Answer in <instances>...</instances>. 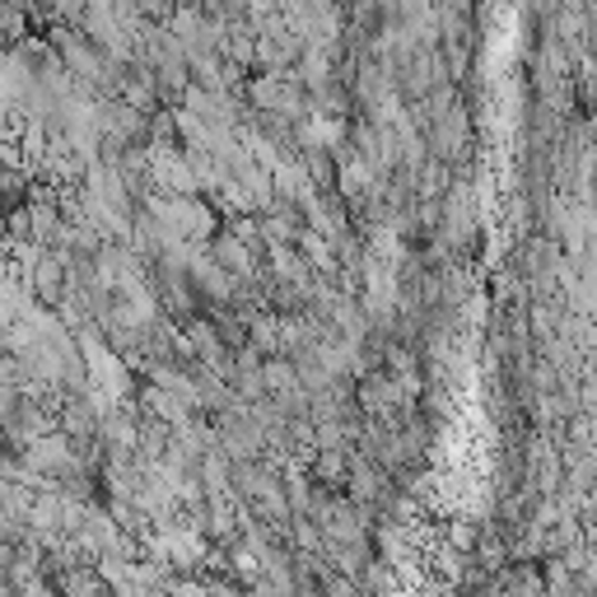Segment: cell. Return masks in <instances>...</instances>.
I'll return each instance as SVG.
<instances>
[{"instance_id": "1", "label": "cell", "mask_w": 597, "mask_h": 597, "mask_svg": "<svg viewBox=\"0 0 597 597\" xmlns=\"http://www.w3.org/2000/svg\"><path fill=\"white\" fill-rule=\"evenodd\" d=\"M65 280H71V271H65V253L56 248H42L38 261H33V271H29V290L38 303H48L56 308L65 299Z\"/></svg>"}, {"instance_id": "2", "label": "cell", "mask_w": 597, "mask_h": 597, "mask_svg": "<svg viewBox=\"0 0 597 597\" xmlns=\"http://www.w3.org/2000/svg\"><path fill=\"white\" fill-rule=\"evenodd\" d=\"M29 183L33 173L19 168V164H0V210H14L29 202Z\"/></svg>"}, {"instance_id": "3", "label": "cell", "mask_w": 597, "mask_h": 597, "mask_svg": "<svg viewBox=\"0 0 597 597\" xmlns=\"http://www.w3.org/2000/svg\"><path fill=\"white\" fill-rule=\"evenodd\" d=\"M61 430L71 434V439H75V434H80V439L90 434V430H94V415H90V406L75 402V397H65V406H61Z\"/></svg>"}, {"instance_id": "4", "label": "cell", "mask_w": 597, "mask_h": 597, "mask_svg": "<svg viewBox=\"0 0 597 597\" xmlns=\"http://www.w3.org/2000/svg\"><path fill=\"white\" fill-rule=\"evenodd\" d=\"M219 257H225V267H243V253H238V243H219Z\"/></svg>"}, {"instance_id": "5", "label": "cell", "mask_w": 597, "mask_h": 597, "mask_svg": "<svg viewBox=\"0 0 597 597\" xmlns=\"http://www.w3.org/2000/svg\"><path fill=\"white\" fill-rule=\"evenodd\" d=\"M6 243H10V225H6V210H0V253H6Z\"/></svg>"}, {"instance_id": "6", "label": "cell", "mask_w": 597, "mask_h": 597, "mask_svg": "<svg viewBox=\"0 0 597 597\" xmlns=\"http://www.w3.org/2000/svg\"><path fill=\"white\" fill-rule=\"evenodd\" d=\"M6 48H10V38H6V33H0V52H6Z\"/></svg>"}]
</instances>
